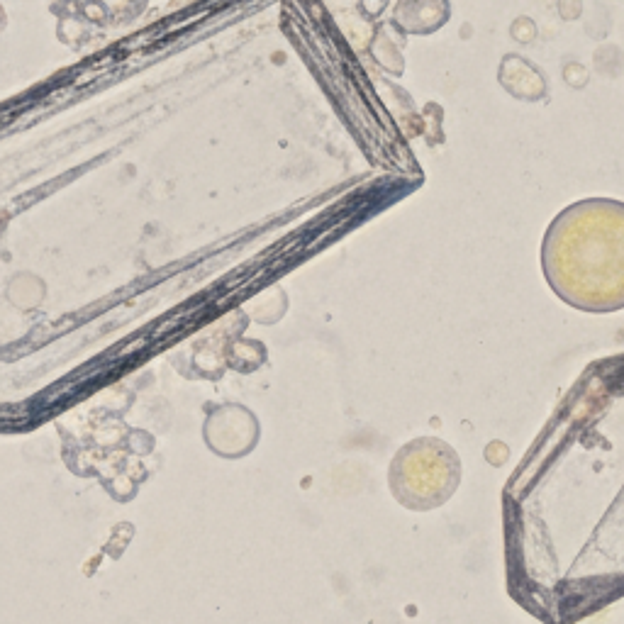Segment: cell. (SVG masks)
I'll use <instances>...</instances> for the list:
<instances>
[{
    "label": "cell",
    "instance_id": "obj_4",
    "mask_svg": "<svg viewBox=\"0 0 624 624\" xmlns=\"http://www.w3.org/2000/svg\"><path fill=\"white\" fill-rule=\"evenodd\" d=\"M232 437L239 439L244 451H252L256 447L259 425H256L252 412L244 410L242 405H222L205 422V442L215 454L225 456V459H239L237 444H234Z\"/></svg>",
    "mask_w": 624,
    "mask_h": 624
},
{
    "label": "cell",
    "instance_id": "obj_3",
    "mask_svg": "<svg viewBox=\"0 0 624 624\" xmlns=\"http://www.w3.org/2000/svg\"><path fill=\"white\" fill-rule=\"evenodd\" d=\"M459 454L442 439L420 437L395 454L388 486L395 500L410 510H434L459 488Z\"/></svg>",
    "mask_w": 624,
    "mask_h": 624
},
{
    "label": "cell",
    "instance_id": "obj_1",
    "mask_svg": "<svg viewBox=\"0 0 624 624\" xmlns=\"http://www.w3.org/2000/svg\"><path fill=\"white\" fill-rule=\"evenodd\" d=\"M515 598L576 624L624 598V351L593 361L507 490Z\"/></svg>",
    "mask_w": 624,
    "mask_h": 624
},
{
    "label": "cell",
    "instance_id": "obj_7",
    "mask_svg": "<svg viewBox=\"0 0 624 624\" xmlns=\"http://www.w3.org/2000/svg\"><path fill=\"white\" fill-rule=\"evenodd\" d=\"M81 15L93 25H127L147 10L149 0H74Z\"/></svg>",
    "mask_w": 624,
    "mask_h": 624
},
{
    "label": "cell",
    "instance_id": "obj_5",
    "mask_svg": "<svg viewBox=\"0 0 624 624\" xmlns=\"http://www.w3.org/2000/svg\"><path fill=\"white\" fill-rule=\"evenodd\" d=\"M500 86L505 88L510 96H515L517 100H527V103H534V100H542L549 91L546 86V78L542 74L539 66H534L532 61H527L520 54H507L500 64Z\"/></svg>",
    "mask_w": 624,
    "mask_h": 624
},
{
    "label": "cell",
    "instance_id": "obj_2",
    "mask_svg": "<svg viewBox=\"0 0 624 624\" xmlns=\"http://www.w3.org/2000/svg\"><path fill=\"white\" fill-rule=\"evenodd\" d=\"M549 288L571 308L610 315L624 310V203L585 198L551 220L542 242Z\"/></svg>",
    "mask_w": 624,
    "mask_h": 624
},
{
    "label": "cell",
    "instance_id": "obj_6",
    "mask_svg": "<svg viewBox=\"0 0 624 624\" xmlns=\"http://www.w3.org/2000/svg\"><path fill=\"white\" fill-rule=\"evenodd\" d=\"M449 15V0H400L393 20L410 35H432L447 25Z\"/></svg>",
    "mask_w": 624,
    "mask_h": 624
}]
</instances>
